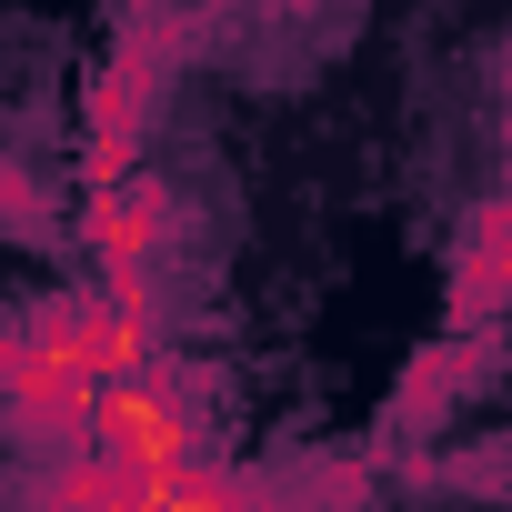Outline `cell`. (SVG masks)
Listing matches in <instances>:
<instances>
[{"mask_svg":"<svg viewBox=\"0 0 512 512\" xmlns=\"http://www.w3.org/2000/svg\"><path fill=\"white\" fill-rule=\"evenodd\" d=\"M191 41H201V21H161V11L121 21L101 81L81 91V181H91V191H121V181L151 171L141 151H151V121H161V101H171Z\"/></svg>","mask_w":512,"mask_h":512,"instance_id":"1","label":"cell"},{"mask_svg":"<svg viewBox=\"0 0 512 512\" xmlns=\"http://www.w3.org/2000/svg\"><path fill=\"white\" fill-rule=\"evenodd\" d=\"M442 312H452L442 332L502 342V322H512V191L472 201V221H462V241H452V302H442Z\"/></svg>","mask_w":512,"mask_h":512,"instance_id":"4","label":"cell"},{"mask_svg":"<svg viewBox=\"0 0 512 512\" xmlns=\"http://www.w3.org/2000/svg\"><path fill=\"white\" fill-rule=\"evenodd\" d=\"M101 382L71 362V352H51L31 322H21V342L0 352V422H11L41 462H71V452H91V432H101Z\"/></svg>","mask_w":512,"mask_h":512,"instance_id":"2","label":"cell"},{"mask_svg":"<svg viewBox=\"0 0 512 512\" xmlns=\"http://www.w3.org/2000/svg\"><path fill=\"white\" fill-rule=\"evenodd\" d=\"M502 372V342H462V332H432L412 362H402V382H392V432L402 442H422V432H442L482 382Z\"/></svg>","mask_w":512,"mask_h":512,"instance_id":"5","label":"cell"},{"mask_svg":"<svg viewBox=\"0 0 512 512\" xmlns=\"http://www.w3.org/2000/svg\"><path fill=\"white\" fill-rule=\"evenodd\" d=\"M81 241H91L101 282H161L171 272V241H181V191L161 171H141L121 191H91L81 201Z\"/></svg>","mask_w":512,"mask_h":512,"instance_id":"3","label":"cell"},{"mask_svg":"<svg viewBox=\"0 0 512 512\" xmlns=\"http://www.w3.org/2000/svg\"><path fill=\"white\" fill-rule=\"evenodd\" d=\"M0 221H51V201H41L31 171H11V161H0Z\"/></svg>","mask_w":512,"mask_h":512,"instance_id":"6","label":"cell"}]
</instances>
